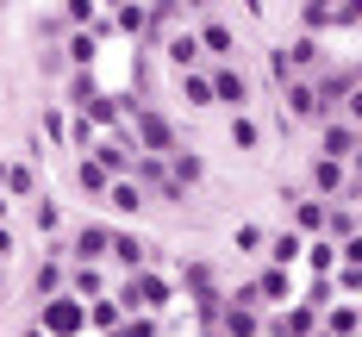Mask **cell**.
Masks as SVG:
<instances>
[{
	"instance_id": "obj_6",
	"label": "cell",
	"mask_w": 362,
	"mask_h": 337,
	"mask_svg": "<svg viewBox=\"0 0 362 337\" xmlns=\"http://www.w3.org/2000/svg\"><path fill=\"white\" fill-rule=\"evenodd\" d=\"M325 200H319V194H313V200H300V206H293V231H300V237H325Z\"/></svg>"
},
{
	"instance_id": "obj_42",
	"label": "cell",
	"mask_w": 362,
	"mask_h": 337,
	"mask_svg": "<svg viewBox=\"0 0 362 337\" xmlns=\"http://www.w3.org/2000/svg\"><path fill=\"white\" fill-rule=\"evenodd\" d=\"M0 256H13V231L6 225H0Z\"/></svg>"
},
{
	"instance_id": "obj_11",
	"label": "cell",
	"mask_w": 362,
	"mask_h": 337,
	"mask_svg": "<svg viewBox=\"0 0 362 337\" xmlns=\"http://www.w3.org/2000/svg\"><path fill=\"white\" fill-rule=\"evenodd\" d=\"M119 319H125V306H119V300H107V294L88 306V325H94V331H107V337L119 331Z\"/></svg>"
},
{
	"instance_id": "obj_2",
	"label": "cell",
	"mask_w": 362,
	"mask_h": 337,
	"mask_svg": "<svg viewBox=\"0 0 362 337\" xmlns=\"http://www.w3.org/2000/svg\"><path fill=\"white\" fill-rule=\"evenodd\" d=\"M163 300H169V281L163 275H132L119 288V306H163Z\"/></svg>"
},
{
	"instance_id": "obj_35",
	"label": "cell",
	"mask_w": 362,
	"mask_h": 337,
	"mask_svg": "<svg viewBox=\"0 0 362 337\" xmlns=\"http://www.w3.org/2000/svg\"><path fill=\"white\" fill-rule=\"evenodd\" d=\"M37 231H50V237H57V231H63V213H57V206H50V200H44V206H37Z\"/></svg>"
},
{
	"instance_id": "obj_34",
	"label": "cell",
	"mask_w": 362,
	"mask_h": 337,
	"mask_svg": "<svg viewBox=\"0 0 362 337\" xmlns=\"http://www.w3.org/2000/svg\"><path fill=\"white\" fill-rule=\"evenodd\" d=\"M337 262H350V268H362V231H350V237H344V250H337Z\"/></svg>"
},
{
	"instance_id": "obj_36",
	"label": "cell",
	"mask_w": 362,
	"mask_h": 337,
	"mask_svg": "<svg viewBox=\"0 0 362 337\" xmlns=\"http://www.w3.org/2000/svg\"><path fill=\"white\" fill-rule=\"evenodd\" d=\"M238 250H262V225H238Z\"/></svg>"
},
{
	"instance_id": "obj_19",
	"label": "cell",
	"mask_w": 362,
	"mask_h": 337,
	"mask_svg": "<svg viewBox=\"0 0 362 337\" xmlns=\"http://www.w3.org/2000/svg\"><path fill=\"white\" fill-rule=\"evenodd\" d=\"M337 25V0H306V32H325Z\"/></svg>"
},
{
	"instance_id": "obj_44",
	"label": "cell",
	"mask_w": 362,
	"mask_h": 337,
	"mask_svg": "<svg viewBox=\"0 0 362 337\" xmlns=\"http://www.w3.org/2000/svg\"><path fill=\"white\" fill-rule=\"evenodd\" d=\"M6 213H13V206H6V194H0V225H6Z\"/></svg>"
},
{
	"instance_id": "obj_27",
	"label": "cell",
	"mask_w": 362,
	"mask_h": 337,
	"mask_svg": "<svg viewBox=\"0 0 362 337\" xmlns=\"http://www.w3.org/2000/svg\"><path fill=\"white\" fill-rule=\"evenodd\" d=\"M6 194H13V200H25V194H32V169H25V162H13V169H6Z\"/></svg>"
},
{
	"instance_id": "obj_16",
	"label": "cell",
	"mask_w": 362,
	"mask_h": 337,
	"mask_svg": "<svg viewBox=\"0 0 362 337\" xmlns=\"http://www.w3.org/2000/svg\"><path fill=\"white\" fill-rule=\"evenodd\" d=\"M100 288H107V281H100V268H94V262L69 275V294H81V300H100Z\"/></svg>"
},
{
	"instance_id": "obj_4",
	"label": "cell",
	"mask_w": 362,
	"mask_h": 337,
	"mask_svg": "<svg viewBox=\"0 0 362 337\" xmlns=\"http://www.w3.org/2000/svg\"><path fill=\"white\" fill-rule=\"evenodd\" d=\"M138 138H144L150 156H169V144H175V131H169L163 112H138Z\"/></svg>"
},
{
	"instance_id": "obj_28",
	"label": "cell",
	"mask_w": 362,
	"mask_h": 337,
	"mask_svg": "<svg viewBox=\"0 0 362 337\" xmlns=\"http://www.w3.org/2000/svg\"><path fill=\"white\" fill-rule=\"evenodd\" d=\"M256 300H288V275H281V268H269V275L256 281Z\"/></svg>"
},
{
	"instance_id": "obj_17",
	"label": "cell",
	"mask_w": 362,
	"mask_h": 337,
	"mask_svg": "<svg viewBox=\"0 0 362 337\" xmlns=\"http://www.w3.org/2000/svg\"><path fill=\"white\" fill-rule=\"evenodd\" d=\"M81 187H88V194H107V187H112V169L100 162V156H88V162H81Z\"/></svg>"
},
{
	"instance_id": "obj_26",
	"label": "cell",
	"mask_w": 362,
	"mask_h": 337,
	"mask_svg": "<svg viewBox=\"0 0 362 337\" xmlns=\"http://www.w3.org/2000/svg\"><path fill=\"white\" fill-rule=\"evenodd\" d=\"M288 69H319V44H313V37H300L288 50Z\"/></svg>"
},
{
	"instance_id": "obj_49",
	"label": "cell",
	"mask_w": 362,
	"mask_h": 337,
	"mask_svg": "<svg viewBox=\"0 0 362 337\" xmlns=\"http://www.w3.org/2000/svg\"><path fill=\"white\" fill-rule=\"evenodd\" d=\"M356 231H362V213H356Z\"/></svg>"
},
{
	"instance_id": "obj_48",
	"label": "cell",
	"mask_w": 362,
	"mask_h": 337,
	"mask_svg": "<svg viewBox=\"0 0 362 337\" xmlns=\"http://www.w3.org/2000/svg\"><path fill=\"white\" fill-rule=\"evenodd\" d=\"M107 6H125V0H107Z\"/></svg>"
},
{
	"instance_id": "obj_37",
	"label": "cell",
	"mask_w": 362,
	"mask_h": 337,
	"mask_svg": "<svg viewBox=\"0 0 362 337\" xmlns=\"http://www.w3.org/2000/svg\"><path fill=\"white\" fill-rule=\"evenodd\" d=\"M69 25H94V0H69Z\"/></svg>"
},
{
	"instance_id": "obj_29",
	"label": "cell",
	"mask_w": 362,
	"mask_h": 337,
	"mask_svg": "<svg viewBox=\"0 0 362 337\" xmlns=\"http://www.w3.org/2000/svg\"><path fill=\"white\" fill-rule=\"evenodd\" d=\"M300 250H306V244H300V231H281V237L269 244V256H275V262H293Z\"/></svg>"
},
{
	"instance_id": "obj_12",
	"label": "cell",
	"mask_w": 362,
	"mask_h": 337,
	"mask_svg": "<svg viewBox=\"0 0 362 337\" xmlns=\"http://www.w3.org/2000/svg\"><path fill=\"white\" fill-rule=\"evenodd\" d=\"M288 107L300 112V119H325V100H319V88H306V81H293V88H288Z\"/></svg>"
},
{
	"instance_id": "obj_3",
	"label": "cell",
	"mask_w": 362,
	"mask_h": 337,
	"mask_svg": "<svg viewBox=\"0 0 362 337\" xmlns=\"http://www.w3.org/2000/svg\"><path fill=\"white\" fill-rule=\"evenodd\" d=\"M107 250H112L107 225H81V231H75V262H107Z\"/></svg>"
},
{
	"instance_id": "obj_30",
	"label": "cell",
	"mask_w": 362,
	"mask_h": 337,
	"mask_svg": "<svg viewBox=\"0 0 362 337\" xmlns=\"http://www.w3.org/2000/svg\"><path fill=\"white\" fill-rule=\"evenodd\" d=\"M350 231H356V213H325V237L331 244H344Z\"/></svg>"
},
{
	"instance_id": "obj_43",
	"label": "cell",
	"mask_w": 362,
	"mask_h": 337,
	"mask_svg": "<svg viewBox=\"0 0 362 337\" xmlns=\"http://www.w3.org/2000/svg\"><path fill=\"white\" fill-rule=\"evenodd\" d=\"M350 169H356V175H362V144H356V150H350Z\"/></svg>"
},
{
	"instance_id": "obj_50",
	"label": "cell",
	"mask_w": 362,
	"mask_h": 337,
	"mask_svg": "<svg viewBox=\"0 0 362 337\" xmlns=\"http://www.w3.org/2000/svg\"><path fill=\"white\" fill-rule=\"evenodd\" d=\"M0 288H6V275H0Z\"/></svg>"
},
{
	"instance_id": "obj_13",
	"label": "cell",
	"mask_w": 362,
	"mask_h": 337,
	"mask_svg": "<svg viewBox=\"0 0 362 337\" xmlns=\"http://www.w3.org/2000/svg\"><path fill=\"white\" fill-rule=\"evenodd\" d=\"M107 256L119 262V268H138V262H144V244H138L132 231H112V250H107Z\"/></svg>"
},
{
	"instance_id": "obj_38",
	"label": "cell",
	"mask_w": 362,
	"mask_h": 337,
	"mask_svg": "<svg viewBox=\"0 0 362 337\" xmlns=\"http://www.w3.org/2000/svg\"><path fill=\"white\" fill-rule=\"evenodd\" d=\"M344 112H350V125H362V81L344 94Z\"/></svg>"
},
{
	"instance_id": "obj_1",
	"label": "cell",
	"mask_w": 362,
	"mask_h": 337,
	"mask_svg": "<svg viewBox=\"0 0 362 337\" xmlns=\"http://www.w3.org/2000/svg\"><path fill=\"white\" fill-rule=\"evenodd\" d=\"M37 325H44L50 337H81L88 331V300L81 294H50L44 312H37Z\"/></svg>"
},
{
	"instance_id": "obj_15",
	"label": "cell",
	"mask_w": 362,
	"mask_h": 337,
	"mask_svg": "<svg viewBox=\"0 0 362 337\" xmlns=\"http://www.w3.org/2000/svg\"><path fill=\"white\" fill-rule=\"evenodd\" d=\"M319 150H325V156H350V150H356V131H350V125H325Z\"/></svg>"
},
{
	"instance_id": "obj_45",
	"label": "cell",
	"mask_w": 362,
	"mask_h": 337,
	"mask_svg": "<svg viewBox=\"0 0 362 337\" xmlns=\"http://www.w3.org/2000/svg\"><path fill=\"white\" fill-rule=\"evenodd\" d=\"M25 337H50V331H44V325H32V331H25Z\"/></svg>"
},
{
	"instance_id": "obj_14",
	"label": "cell",
	"mask_w": 362,
	"mask_h": 337,
	"mask_svg": "<svg viewBox=\"0 0 362 337\" xmlns=\"http://www.w3.org/2000/svg\"><path fill=\"white\" fill-rule=\"evenodd\" d=\"M63 288H69V268H63L57 256H50V262H37V294L50 300V294H63Z\"/></svg>"
},
{
	"instance_id": "obj_40",
	"label": "cell",
	"mask_w": 362,
	"mask_h": 337,
	"mask_svg": "<svg viewBox=\"0 0 362 337\" xmlns=\"http://www.w3.org/2000/svg\"><path fill=\"white\" fill-rule=\"evenodd\" d=\"M337 288H344V294H362V268H350V262H344V275H337Z\"/></svg>"
},
{
	"instance_id": "obj_21",
	"label": "cell",
	"mask_w": 362,
	"mask_h": 337,
	"mask_svg": "<svg viewBox=\"0 0 362 337\" xmlns=\"http://www.w3.org/2000/svg\"><path fill=\"white\" fill-rule=\"evenodd\" d=\"M169 57H175V69H194V63H200V37H169Z\"/></svg>"
},
{
	"instance_id": "obj_47",
	"label": "cell",
	"mask_w": 362,
	"mask_h": 337,
	"mask_svg": "<svg viewBox=\"0 0 362 337\" xmlns=\"http://www.w3.org/2000/svg\"><path fill=\"white\" fill-rule=\"evenodd\" d=\"M187 6H206V0H187Z\"/></svg>"
},
{
	"instance_id": "obj_24",
	"label": "cell",
	"mask_w": 362,
	"mask_h": 337,
	"mask_svg": "<svg viewBox=\"0 0 362 337\" xmlns=\"http://www.w3.org/2000/svg\"><path fill=\"white\" fill-rule=\"evenodd\" d=\"M306 262H313V275H331V268H337V244H325V237H319V244L306 250Z\"/></svg>"
},
{
	"instance_id": "obj_5",
	"label": "cell",
	"mask_w": 362,
	"mask_h": 337,
	"mask_svg": "<svg viewBox=\"0 0 362 337\" xmlns=\"http://www.w3.org/2000/svg\"><path fill=\"white\" fill-rule=\"evenodd\" d=\"M313 331H319L313 306H288L281 319H269V337H313Z\"/></svg>"
},
{
	"instance_id": "obj_23",
	"label": "cell",
	"mask_w": 362,
	"mask_h": 337,
	"mask_svg": "<svg viewBox=\"0 0 362 337\" xmlns=\"http://www.w3.org/2000/svg\"><path fill=\"white\" fill-rule=\"evenodd\" d=\"M181 94H187V107H213V75H187Z\"/></svg>"
},
{
	"instance_id": "obj_32",
	"label": "cell",
	"mask_w": 362,
	"mask_h": 337,
	"mask_svg": "<svg viewBox=\"0 0 362 337\" xmlns=\"http://www.w3.org/2000/svg\"><path fill=\"white\" fill-rule=\"evenodd\" d=\"M169 182H181V187L200 182V156H175V175H169Z\"/></svg>"
},
{
	"instance_id": "obj_10",
	"label": "cell",
	"mask_w": 362,
	"mask_h": 337,
	"mask_svg": "<svg viewBox=\"0 0 362 337\" xmlns=\"http://www.w3.org/2000/svg\"><path fill=\"white\" fill-rule=\"evenodd\" d=\"M362 331V306H331L325 312V337H356Z\"/></svg>"
},
{
	"instance_id": "obj_9",
	"label": "cell",
	"mask_w": 362,
	"mask_h": 337,
	"mask_svg": "<svg viewBox=\"0 0 362 337\" xmlns=\"http://www.w3.org/2000/svg\"><path fill=\"white\" fill-rule=\"evenodd\" d=\"M337 187H344V169H337V156H319V162H313V194H319V200H331Z\"/></svg>"
},
{
	"instance_id": "obj_51",
	"label": "cell",
	"mask_w": 362,
	"mask_h": 337,
	"mask_svg": "<svg viewBox=\"0 0 362 337\" xmlns=\"http://www.w3.org/2000/svg\"><path fill=\"white\" fill-rule=\"evenodd\" d=\"M313 337H325V331H313Z\"/></svg>"
},
{
	"instance_id": "obj_22",
	"label": "cell",
	"mask_w": 362,
	"mask_h": 337,
	"mask_svg": "<svg viewBox=\"0 0 362 337\" xmlns=\"http://www.w3.org/2000/svg\"><path fill=\"white\" fill-rule=\"evenodd\" d=\"M94 156L107 162L112 175H125V169H132V144H125V138H119V144H100V150H94Z\"/></svg>"
},
{
	"instance_id": "obj_18",
	"label": "cell",
	"mask_w": 362,
	"mask_h": 337,
	"mask_svg": "<svg viewBox=\"0 0 362 337\" xmlns=\"http://www.w3.org/2000/svg\"><path fill=\"white\" fill-rule=\"evenodd\" d=\"M200 50H213V57H231V32H225L218 19H206V25H200Z\"/></svg>"
},
{
	"instance_id": "obj_7",
	"label": "cell",
	"mask_w": 362,
	"mask_h": 337,
	"mask_svg": "<svg viewBox=\"0 0 362 337\" xmlns=\"http://www.w3.org/2000/svg\"><path fill=\"white\" fill-rule=\"evenodd\" d=\"M218 331H225V337H262V319H256L250 306H225V319H218Z\"/></svg>"
},
{
	"instance_id": "obj_31",
	"label": "cell",
	"mask_w": 362,
	"mask_h": 337,
	"mask_svg": "<svg viewBox=\"0 0 362 337\" xmlns=\"http://www.w3.org/2000/svg\"><path fill=\"white\" fill-rule=\"evenodd\" d=\"M112 337H156V325H150V319H132V312H125V319H119V331Z\"/></svg>"
},
{
	"instance_id": "obj_41",
	"label": "cell",
	"mask_w": 362,
	"mask_h": 337,
	"mask_svg": "<svg viewBox=\"0 0 362 337\" xmlns=\"http://www.w3.org/2000/svg\"><path fill=\"white\" fill-rule=\"evenodd\" d=\"M337 19H350V25H356V19H362V0H337Z\"/></svg>"
},
{
	"instance_id": "obj_8",
	"label": "cell",
	"mask_w": 362,
	"mask_h": 337,
	"mask_svg": "<svg viewBox=\"0 0 362 337\" xmlns=\"http://www.w3.org/2000/svg\"><path fill=\"white\" fill-rule=\"evenodd\" d=\"M213 100L238 107V100H244V75H238V69H225V63H213Z\"/></svg>"
},
{
	"instance_id": "obj_46",
	"label": "cell",
	"mask_w": 362,
	"mask_h": 337,
	"mask_svg": "<svg viewBox=\"0 0 362 337\" xmlns=\"http://www.w3.org/2000/svg\"><path fill=\"white\" fill-rule=\"evenodd\" d=\"M0 182H6V162H0Z\"/></svg>"
},
{
	"instance_id": "obj_25",
	"label": "cell",
	"mask_w": 362,
	"mask_h": 337,
	"mask_svg": "<svg viewBox=\"0 0 362 337\" xmlns=\"http://www.w3.org/2000/svg\"><path fill=\"white\" fill-rule=\"evenodd\" d=\"M112 13H119V32H144V25H150V6H132V0L112 6Z\"/></svg>"
},
{
	"instance_id": "obj_20",
	"label": "cell",
	"mask_w": 362,
	"mask_h": 337,
	"mask_svg": "<svg viewBox=\"0 0 362 337\" xmlns=\"http://www.w3.org/2000/svg\"><path fill=\"white\" fill-rule=\"evenodd\" d=\"M107 194H112V206H119V213H132V206L144 200V187H138V182H125V175H112V187H107Z\"/></svg>"
},
{
	"instance_id": "obj_39",
	"label": "cell",
	"mask_w": 362,
	"mask_h": 337,
	"mask_svg": "<svg viewBox=\"0 0 362 337\" xmlns=\"http://www.w3.org/2000/svg\"><path fill=\"white\" fill-rule=\"evenodd\" d=\"M69 57H75V63H94V37L81 32V37H75V44H69Z\"/></svg>"
},
{
	"instance_id": "obj_33",
	"label": "cell",
	"mask_w": 362,
	"mask_h": 337,
	"mask_svg": "<svg viewBox=\"0 0 362 337\" xmlns=\"http://www.w3.org/2000/svg\"><path fill=\"white\" fill-rule=\"evenodd\" d=\"M231 138H238L244 150H256V138H262V131H256V119H231Z\"/></svg>"
}]
</instances>
